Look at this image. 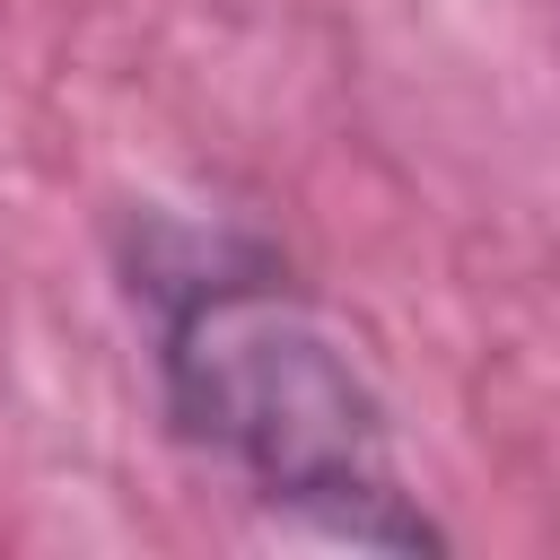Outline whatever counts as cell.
Wrapping results in <instances>:
<instances>
[{"instance_id":"6da1fadb","label":"cell","mask_w":560,"mask_h":560,"mask_svg":"<svg viewBox=\"0 0 560 560\" xmlns=\"http://www.w3.org/2000/svg\"><path fill=\"white\" fill-rule=\"evenodd\" d=\"M175 402L184 420L236 455L271 499L332 508V534L350 542H429L420 516H394V490L376 472V402L350 368V350L280 289H210L175 315Z\"/></svg>"}]
</instances>
